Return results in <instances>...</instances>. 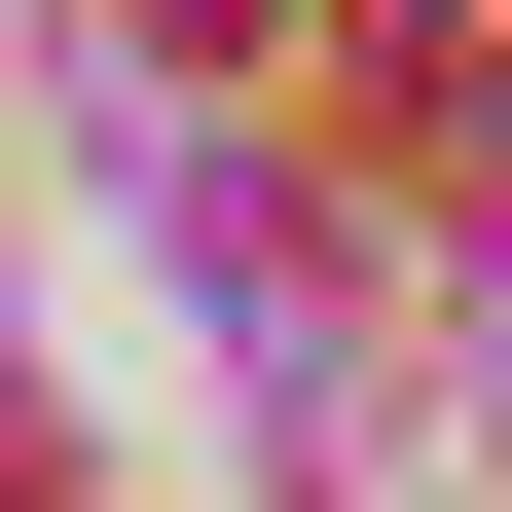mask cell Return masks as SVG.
<instances>
[{"mask_svg":"<svg viewBox=\"0 0 512 512\" xmlns=\"http://www.w3.org/2000/svg\"><path fill=\"white\" fill-rule=\"evenodd\" d=\"M476 403H512V256H476Z\"/></svg>","mask_w":512,"mask_h":512,"instance_id":"obj_1","label":"cell"}]
</instances>
